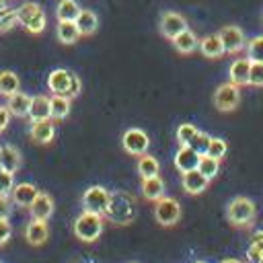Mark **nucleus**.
I'll return each instance as SVG.
<instances>
[{
  "mask_svg": "<svg viewBox=\"0 0 263 263\" xmlns=\"http://www.w3.org/2000/svg\"><path fill=\"white\" fill-rule=\"evenodd\" d=\"M121 146H123V150H125L127 154H132V156H142V154H146L148 148H150V138H148V134H146L144 129H140V127H127V129L123 132V136H121Z\"/></svg>",
  "mask_w": 263,
  "mask_h": 263,
  "instance_id": "0eeeda50",
  "label": "nucleus"
},
{
  "mask_svg": "<svg viewBox=\"0 0 263 263\" xmlns=\"http://www.w3.org/2000/svg\"><path fill=\"white\" fill-rule=\"evenodd\" d=\"M105 216L113 224H119V226L129 224L134 220V216H136V199H134V195H129L127 191H111Z\"/></svg>",
  "mask_w": 263,
  "mask_h": 263,
  "instance_id": "f257e3e1",
  "label": "nucleus"
},
{
  "mask_svg": "<svg viewBox=\"0 0 263 263\" xmlns=\"http://www.w3.org/2000/svg\"><path fill=\"white\" fill-rule=\"evenodd\" d=\"M249 84L251 86H263V62H251Z\"/></svg>",
  "mask_w": 263,
  "mask_h": 263,
  "instance_id": "58836bf2",
  "label": "nucleus"
},
{
  "mask_svg": "<svg viewBox=\"0 0 263 263\" xmlns=\"http://www.w3.org/2000/svg\"><path fill=\"white\" fill-rule=\"evenodd\" d=\"M136 173L140 175V179H146V177H156L160 173V162L156 156L152 154H142L138 156V162H136Z\"/></svg>",
  "mask_w": 263,
  "mask_h": 263,
  "instance_id": "bb28decb",
  "label": "nucleus"
},
{
  "mask_svg": "<svg viewBox=\"0 0 263 263\" xmlns=\"http://www.w3.org/2000/svg\"><path fill=\"white\" fill-rule=\"evenodd\" d=\"M0 164L4 171L8 173H18L21 164H23V156H21V150L12 144H4L0 146Z\"/></svg>",
  "mask_w": 263,
  "mask_h": 263,
  "instance_id": "412c9836",
  "label": "nucleus"
},
{
  "mask_svg": "<svg viewBox=\"0 0 263 263\" xmlns=\"http://www.w3.org/2000/svg\"><path fill=\"white\" fill-rule=\"evenodd\" d=\"M173 41V45H175V49L179 51V53H183V55H189V53H193L197 47H199V39H197V35L187 27L185 31H181L175 39H171Z\"/></svg>",
  "mask_w": 263,
  "mask_h": 263,
  "instance_id": "4be33fe9",
  "label": "nucleus"
},
{
  "mask_svg": "<svg viewBox=\"0 0 263 263\" xmlns=\"http://www.w3.org/2000/svg\"><path fill=\"white\" fill-rule=\"evenodd\" d=\"M226 152H228V144H226V140H222V138H214V136H212V140H210V146H208V152H205V154H210V156H214V158L222 160V158L226 156Z\"/></svg>",
  "mask_w": 263,
  "mask_h": 263,
  "instance_id": "f704fd0d",
  "label": "nucleus"
},
{
  "mask_svg": "<svg viewBox=\"0 0 263 263\" xmlns=\"http://www.w3.org/2000/svg\"><path fill=\"white\" fill-rule=\"evenodd\" d=\"M220 263H245V261H240V259H232V257H228V259H222Z\"/></svg>",
  "mask_w": 263,
  "mask_h": 263,
  "instance_id": "c03bdc74",
  "label": "nucleus"
},
{
  "mask_svg": "<svg viewBox=\"0 0 263 263\" xmlns=\"http://www.w3.org/2000/svg\"><path fill=\"white\" fill-rule=\"evenodd\" d=\"M240 103V86L228 82H222L216 90H214V107L222 113H230L238 107Z\"/></svg>",
  "mask_w": 263,
  "mask_h": 263,
  "instance_id": "423d86ee",
  "label": "nucleus"
},
{
  "mask_svg": "<svg viewBox=\"0 0 263 263\" xmlns=\"http://www.w3.org/2000/svg\"><path fill=\"white\" fill-rule=\"evenodd\" d=\"M0 171H2V164H0Z\"/></svg>",
  "mask_w": 263,
  "mask_h": 263,
  "instance_id": "09e8293b",
  "label": "nucleus"
},
{
  "mask_svg": "<svg viewBox=\"0 0 263 263\" xmlns=\"http://www.w3.org/2000/svg\"><path fill=\"white\" fill-rule=\"evenodd\" d=\"M6 109L10 111L12 117H29V109H31V97L16 90L14 95L6 97Z\"/></svg>",
  "mask_w": 263,
  "mask_h": 263,
  "instance_id": "aec40b11",
  "label": "nucleus"
},
{
  "mask_svg": "<svg viewBox=\"0 0 263 263\" xmlns=\"http://www.w3.org/2000/svg\"><path fill=\"white\" fill-rule=\"evenodd\" d=\"M74 23H76V27H78V31H80L82 37L95 35V31L99 29V16H97V12H92L88 8H82Z\"/></svg>",
  "mask_w": 263,
  "mask_h": 263,
  "instance_id": "a878e982",
  "label": "nucleus"
},
{
  "mask_svg": "<svg viewBox=\"0 0 263 263\" xmlns=\"http://www.w3.org/2000/svg\"><path fill=\"white\" fill-rule=\"evenodd\" d=\"M70 82H72V72L66 68H55L47 76V88L51 90V95H66L68 97Z\"/></svg>",
  "mask_w": 263,
  "mask_h": 263,
  "instance_id": "2eb2a0df",
  "label": "nucleus"
},
{
  "mask_svg": "<svg viewBox=\"0 0 263 263\" xmlns=\"http://www.w3.org/2000/svg\"><path fill=\"white\" fill-rule=\"evenodd\" d=\"M10 111L6 109V105H0V134L8 127V123H10Z\"/></svg>",
  "mask_w": 263,
  "mask_h": 263,
  "instance_id": "37998d69",
  "label": "nucleus"
},
{
  "mask_svg": "<svg viewBox=\"0 0 263 263\" xmlns=\"http://www.w3.org/2000/svg\"><path fill=\"white\" fill-rule=\"evenodd\" d=\"M197 132H199V129H197L193 123H181V125L177 127V132H175V138H177L179 146H189V142L195 138Z\"/></svg>",
  "mask_w": 263,
  "mask_h": 263,
  "instance_id": "72a5a7b5",
  "label": "nucleus"
},
{
  "mask_svg": "<svg viewBox=\"0 0 263 263\" xmlns=\"http://www.w3.org/2000/svg\"><path fill=\"white\" fill-rule=\"evenodd\" d=\"M2 8H6V0H0V10Z\"/></svg>",
  "mask_w": 263,
  "mask_h": 263,
  "instance_id": "a18cd8bd",
  "label": "nucleus"
},
{
  "mask_svg": "<svg viewBox=\"0 0 263 263\" xmlns=\"http://www.w3.org/2000/svg\"><path fill=\"white\" fill-rule=\"evenodd\" d=\"M29 136L37 144H49V142H53V138H55V123H53V119L47 117V119L31 121Z\"/></svg>",
  "mask_w": 263,
  "mask_h": 263,
  "instance_id": "9b49d317",
  "label": "nucleus"
},
{
  "mask_svg": "<svg viewBox=\"0 0 263 263\" xmlns=\"http://www.w3.org/2000/svg\"><path fill=\"white\" fill-rule=\"evenodd\" d=\"M154 220L160 226H175L181 220V203L175 197L162 195L154 201Z\"/></svg>",
  "mask_w": 263,
  "mask_h": 263,
  "instance_id": "39448f33",
  "label": "nucleus"
},
{
  "mask_svg": "<svg viewBox=\"0 0 263 263\" xmlns=\"http://www.w3.org/2000/svg\"><path fill=\"white\" fill-rule=\"evenodd\" d=\"M80 4L76 0H60L55 4V18L58 21H76L80 14Z\"/></svg>",
  "mask_w": 263,
  "mask_h": 263,
  "instance_id": "c85d7f7f",
  "label": "nucleus"
},
{
  "mask_svg": "<svg viewBox=\"0 0 263 263\" xmlns=\"http://www.w3.org/2000/svg\"><path fill=\"white\" fill-rule=\"evenodd\" d=\"M210 140H212V136L199 129V132L195 134V138L189 142V146H191L197 154H205V152H208V146H210Z\"/></svg>",
  "mask_w": 263,
  "mask_h": 263,
  "instance_id": "e433bc0d",
  "label": "nucleus"
},
{
  "mask_svg": "<svg viewBox=\"0 0 263 263\" xmlns=\"http://www.w3.org/2000/svg\"><path fill=\"white\" fill-rule=\"evenodd\" d=\"M55 37L60 43L64 45H74L82 35L76 27L74 21H58V27H55Z\"/></svg>",
  "mask_w": 263,
  "mask_h": 263,
  "instance_id": "b1692460",
  "label": "nucleus"
},
{
  "mask_svg": "<svg viewBox=\"0 0 263 263\" xmlns=\"http://www.w3.org/2000/svg\"><path fill=\"white\" fill-rule=\"evenodd\" d=\"M16 25V10L14 8H2L0 10V33H6L10 31L12 27Z\"/></svg>",
  "mask_w": 263,
  "mask_h": 263,
  "instance_id": "c9c22d12",
  "label": "nucleus"
},
{
  "mask_svg": "<svg viewBox=\"0 0 263 263\" xmlns=\"http://www.w3.org/2000/svg\"><path fill=\"white\" fill-rule=\"evenodd\" d=\"M140 189H142V197L148 199V201L160 199V197L164 195V191H166L164 181H162L158 175H156V177H146V179H142Z\"/></svg>",
  "mask_w": 263,
  "mask_h": 263,
  "instance_id": "5701e85b",
  "label": "nucleus"
},
{
  "mask_svg": "<svg viewBox=\"0 0 263 263\" xmlns=\"http://www.w3.org/2000/svg\"><path fill=\"white\" fill-rule=\"evenodd\" d=\"M129 263H136V261H129Z\"/></svg>",
  "mask_w": 263,
  "mask_h": 263,
  "instance_id": "8fccbe9b",
  "label": "nucleus"
},
{
  "mask_svg": "<svg viewBox=\"0 0 263 263\" xmlns=\"http://www.w3.org/2000/svg\"><path fill=\"white\" fill-rule=\"evenodd\" d=\"M158 29H160V35H164L166 39H175L181 31L187 29V18L179 12H173V10H166L160 14V21H158Z\"/></svg>",
  "mask_w": 263,
  "mask_h": 263,
  "instance_id": "9d476101",
  "label": "nucleus"
},
{
  "mask_svg": "<svg viewBox=\"0 0 263 263\" xmlns=\"http://www.w3.org/2000/svg\"><path fill=\"white\" fill-rule=\"evenodd\" d=\"M23 234H25V238H27V242H29L31 247H41V245H45L47 238H49V226H47L45 220H35V218H31V222H27Z\"/></svg>",
  "mask_w": 263,
  "mask_h": 263,
  "instance_id": "f8f14e48",
  "label": "nucleus"
},
{
  "mask_svg": "<svg viewBox=\"0 0 263 263\" xmlns=\"http://www.w3.org/2000/svg\"><path fill=\"white\" fill-rule=\"evenodd\" d=\"M103 226H105V220L101 214H95V212H88V210H82L74 224H72V232L78 240L82 242H95L99 240V236L103 234Z\"/></svg>",
  "mask_w": 263,
  "mask_h": 263,
  "instance_id": "f03ea898",
  "label": "nucleus"
},
{
  "mask_svg": "<svg viewBox=\"0 0 263 263\" xmlns=\"http://www.w3.org/2000/svg\"><path fill=\"white\" fill-rule=\"evenodd\" d=\"M16 90H21V78L16 76V72L2 70L0 72V95L2 97H10Z\"/></svg>",
  "mask_w": 263,
  "mask_h": 263,
  "instance_id": "c756f323",
  "label": "nucleus"
},
{
  "mask_svg": "<svg viewBox=\"0 0 263 263\" xmlns=\"http://www.w3.org/2000/svg\"><path fill=\"white\" fill-rule=\"evenodd\" d=\"M197 171L212 181L220 173V160L214 158V156H210V154H201L199 156V162H197Z\"/></svg>",
  "mask_w": 263,
  "mask_h": 263,
  "instance_id": "2f4dec72",
  "label": "nucleus"
},
{
  "mask_svg": "<svg viewBox=\"0 0 263 263\" xmlns=\"http://www.w3.org/2000/svg\"><path fill=\"white\" fill-rule=\"evenodd\" d=\"M247 58L251 62H263V35H255L251 39H247Z\"/></svg>",
  "mask_w": 263,
  "mask_h": 263,
  "instance_id": "473e14b6",
  "label": "nucleus"
},
{
  "mask_svg": "<svg viewBox=\"0 0 263 263\" xmlns=\"http://www.w3.org/2000/svg\"><path fill=\"white\" fill-rule=\"evenodd\" d=\"M53 210H55L53 197H51L49 193H45V191H39V193L35 195L33 203L29 205L31 218H35V220H45V222L53 216Z\"/></svg>",
  "mask_w": 263,
  "mask_h": 263,
  "instance_id": "4468645a",
  "label": "nucleus"
},
{
  "mask_svg": "<svg viewBox=\"0 0 263 263\" xmlns=\"http://www.w3.org/2000/svg\"><path fill=\"white\" fill-rule=\"evenodd\" d=\"M80 90H82V80H80V76H78V74H74V72H72V82H70L68 97H70V99H74V97H78V95H80Z\"/></svg>",
  "mask_w": 263,
  "mask_h": 263,
  "instance_id": "79ce46f5",
  "label": "nucleus"
},
{
  "mask_svg": "<svg viewBox=\"0 0 263 263\" xmlns=\"http://www.w3.org/2000/svg\"><path fill=\"white\" fill-rule=\"evenodd\" d=\"M12 187H14V173H8V171H0V195H8L12 193Z\"/></svg>",
  "mask_w": 263,
  "mask_h": 263,
  "instance_id": "4c0bfd02",
  "label": "nucleus"
},
{
  "mask_svg": "<svg viewBox=\"0 0 263 263\" xmlns=\"http://www.w3.org/2000/svg\"><path fill=\"white\" fill-rule=\"evenodd\" d=\"M193 263H208V261H193Z\"/></svg>",
  "mask_w": 263,
  "mask_h": 263,
  "instance_id": "49530a36",
  "label": "nucleus"
},
{
  "mask_svg": "<svg viewBox=\"0 0 263 263\" xmlns=\"http://www.w3.org/2000/svg\"><path fill=\"white\" fill-rule=\"evenodd\" d=\"M109 195H111V191L105 189L103 185H90L82 193V210H88V212L105 216L107 205H109Z\"/></svg>",
  "mask_w": 263,
  "mask_h": 263,
  "instance_id": "6e6552de",
  "label": "nucleus"
},
{
  "mask_svg": "<svg viewBox=\"0 0 263 263\" xmlns=\"http://www.w3.org/2000/svg\"><path fill=\"white\" fill-rule=\"evenodd\" d=\"M12 214V199L8 195H0V218H10Z\"/></svg>",
  "mask_w": 263,
  "mask_h": 263,
  "instance_id": "a19ab883",
  "label": "nucleus"
},
{
  "mask_svg": "<svg viewBox=\"0 0 263 263\" xmlns=\"http://www.w3.org/2000/svg\"><path fill=\"white\" fill-rule=\"evenodd\" d=\"M14 10H16V23H18L23 29H27L29 33L39 35V33L45 31V27H47V16H45V10H43V6H41L39 2L29 0V2H23V4H21L18 8H14Z\"/></svg>",
  "mask_w": 263,
  "mask_h": 263,
  "instance_id": "7ed1b4c3",
  "label": "nucleus"
},
{
  "mask_svg": "<svg viewBox=\"0 0 263 263\" xmlns=\"http://www.w3.org/2000/svg\"><path fill=\"white\" fill-rule=\"evenodd\" d=\"M37 193H39V189H37L33 183L23 181V183H14L12 193H10V199H12V203H14V205L29 210V205L33 203V199H35V195H37Z\"/></svg>",
  "mask_w": 263,
  "mask_h": 263,
  "instance_id": "dca6fc26",
  "label": "nucleus"
},
{
  "mask_svg": "<svg viewBox=\"0 0 263 263\" xmlns=\"http://www.w3.org/2000/svg\"><path fill=\"white\" fill-rule=\"evenodd\" d=\"M199 156H201V154H197V152H195L191 146H179V150L175 152V158H173L175 168H177L179 173L193 171V168H197Z\"/></svg>",
  "mask_w": 263,
  "mask_h": 263,
  "instance_id": "f3484780",
  "label": "nucleus"
},
{
  "mask_svg": "<svg viewBox=\"0 0 263 263\" xmlns=\"http://www.w3.org/2000/svg\"><path fill=\"white\" fill-rule=\"evenodd\" d=\"M49 117V97L45 95H35L31 97V109H29V119H47Z\"/></svg>",
  "mask_w": 263,
  "mask_h": 263,
  "instance_id": "cd10ccee",
  "label": "nucleus"
},
{
  "mask_svg": "<svg viewBox=\"0 0 263 263\" xmlns=\"http://www.w3.org/2000/svg\"><path fill=\"white\" fill-rule=\"evenodd\" d=\"M247 261L255 263L261 261L263 263V230H255L251 236V242L247 247Z\"/></svg>",
  "mask_w": 263,
  "mask_h": 263,
  "instance_id": "7c9ffc66",
  "label": "nucleus"
},
{
  "mask_svg": "<svg viewBox=\"0 0 263 263\" xmlns=\"http://www.w3.org/2000/svg\"><path fill=\"white\" fill-rule=\"evenodd\" d=\"M218 37L222 39L224 51H226V53H232V55H236L238 51H242L245 45H247V37H245V33H242V29L236 27V25H226V27H222V29L218 31Z\"/></svg>",
  "mask_w": 263,
  "mask_h": 263,
  "instance_id": "1a4fd4ad",
  "label": "nucleus"
},
{
  "mask_svg": "<svg viewBox=\"0 0 263 263\" xmlns=\"http://www.w3.org/2000/svg\"><path fill=\"white\" fill-rule=\"evenodd\" d=\"M70 107H72V99L66 95H51L49 99V117L53 121L66 119L70 115Z\"/></svg>",
  "mask_w": 263,
  "mask_h": 263,
  "instance_id": "393cba45",
  "label": "nucleus"
},
{
  "mask_svg": "<svg viewBox=\"0 0 263 263\" xmlns=\"http://www.w3.org/2000/svg\"><path fill=\"white\" fill-rule=\"evenodd\" d=\"M255 263H261V261H255Z\"/></svg>",
  "mask_w": 263,
  "mask_h": 263,
  "instance_id": "de8ad7c7",
  "label": "nucleus"
},
{
  "mask_svg": "<svg viewBox=\"0 0 263 263\" xmlns=\"http://www.w3.org/2000/svg\"><path fill=\"white\" fill-rule=\"evenodd\" d=\"M12 236V224L8 218H0V247H4Z\"/></svg>",
  "mask_w": 263,
  "mask_h": 263,
  "instance_id": "ea45409f",
  "label": "nucleus"
},
{
  "mask_svg": "<svg viewBox=\"0 0 263 263\" xmlns=\"http://www.w3.org/2000/svg\"><path fill=\"white\" fill-rule=\"evenodd\" d=\"M0 263H2V261H0Z\"/></svg>",
  "mask_w": 263,
  "mask_h": 263,
  "instance_id": "3c124183",
  "label": "nucleus"
},
{
  "mask_svg": "<svg viewBox=\"0 0 263 263\" xmlns=\"http://www.w3.org/2000/svg\"><path fill=\"white\" fill-rule=\"evenodd\" d=\"M208 185H210V179H208L205 175H201L197 168L187 171V173H181V187H183V191L189 193V195H199V193H203V191L208 189Z\"/></svg>",
  "mask_w": 263,
  "mask_h": 263,
  "instance_id": "ddd939ff",
  "label": "nucleus"
},
{
  "mask_svg": "<svg viewBox=\"0 0 263 263\" xmlns=\"http://www.w3.org/2000/svg\"><path fill=\"white\" fill-rule=\"evenodd\" d=\"M197 49H199L201 55L208 58V60H218V58H222V55L226 53V51H224V45H222V39L218 37V33H212V35L201 37Z\"/></svg>",
  "mask_w": 263,
  "mask_h": 263,
  "instance_id": "6ab92c4d",
  "label": "nucleus"
},
{
  "mask_svg": "<svg viewBox=\"0 0 263 263\" xmlns=\"http://www.w3.org/2000/svg\"><path fill=\"white\" fill-rule=\"evenodd\" d=\"M249 72H251V60L249 58H236L228 68V80L236 86L249 84Z\"/></svg>",
  "mask_w": 263,
  "mask_h": 263,
  "instance_id": "a211bd4d",
  "label": "nucleus"
},
{
  "mask_svg": "<svg viewBox=\"0 0 263 263\" xmlns=\"http://www.w3.org/2000/svg\"><path fill=\"white\" fill-rule=\"evenodd\" d=\"M255 216H257V208H255L253 199L247 195H236L226 205V220L232 226L249 228L255 222Z\"/></svg>",
  "mask_w": 263,
  "mask_h": 263,
  "instance_id": "20e7f679",
  "label": "nucleus"
}]
</instances>
